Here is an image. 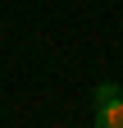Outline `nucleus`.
Listing matches in <instances>:
<instances>
[{
  "label": "nucleus",
  "instance_id": "obj_2",
  "mask_svg": "<svg viewBox=\"0 0 123 128\" xmlns=\"http://www.w3.org/2000/svg\"><path fill=\"white\" fill-rule=\"evenodd\" d=\"M114 96H123V92H119L114 82H100V87H96V105H105V101H114Z\"/></svg>",
  "mask_w": 123,
  "mask_h": 128
},
{
  "label": "nucleus",
  "instance_id": "obj_1",
  "mask_svg": "<svg viewBox=\"0 0 123 128\" xmlns=\"http://www.w3.org/2000/svg\"><path fill=\"white\" fill-rule=\"evenodd\" d=\"M96 128H123V96L96 105Z\"/></svg>",
  "mask_w": 123,
  "mask_h": 128
}]
</instances>
